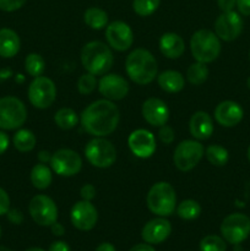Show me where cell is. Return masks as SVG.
Returning <instances> with one entry per match:
<instances>
[{
    "instance_id": "ac0fdd59",
    "label": "cell",
    "mask_w": 250,
    "mask_h": 251,
    "mask_svg": "<svg viewBox=\"0 0 250 251\" xmlns=\"http://www.w3.org/2000/svg\"><path fill=\"white\" fill-rule=\"evenodd\" d=\"M142 117L152 126H163L169 119V109L159 98H149L142 104Z\"/></svg>"
},
{
    "instance_id": "681fc988",
    "label": "cell",
    "mask_w": 250,
    "mask_h": 251,
    "mask_svg": "<svg viewBox=\"0 0 250 251\" xmlns=\"http://www.w3.org/2000/svg\"><path fill=\"white\" fill-rule=\"evenodd\" d=\"M26 251H46V250L41 249V248H29V249H27Z\"/></svg>"
},
{
    "instance_id": "bcb514c9",
    "label": "cell",
    "mask_w": 250,
    "mask_h": 251,
    "mask_svg": "<svg viewBox=\"0 0 250 251\" xmlns=\"http://www.w3.org/2000/svg\"><path fill=\"white\" fill-rule=\"evenodd\" d=\"M130 251H156L150 244H137L132 247Z\"/></svg>"
},
{
    "instance_id": "7dc6e473",
    "label": "cell",
    "mask_w": 250,
    "mask_h": 251,
    "mask_svg": "<svg viewBox=\"0 0 250 251\" xmlns=\"http://www.w3.org/2000/svg\"><path fill=\"white\" fill-rule=\"evenodd\" d=\"M38 159H39V162H41V163L46 164L47 162H50L51 154L49 153L48 151H41L38 153Z\"/></svg>"
},
{
    "instance_id": "cb8c5ba5",
    "label": "cell",
    "mask_w": 250,
    "mask_h": 251,
    "mask_svg": "<svg viewBox=\"0 0 250 251\" xmlns=\"http://www.w3.org/2000/svg\"><path fill=\"white\" fill-rule=\"evenodd\" d=\"M157 81H158L159 87L168 93L180 92L184 86H185L184 76L180 73L174 70H167L159 74Z\"/></svg>"
},
{
    "instance_id": "4dcf8cb0",
    "label": "cell",
    "mask_w": 250,
    "mask_h": 251,
    "mask_svg": "<svg viewBox=\"0 0 250 251\" xmlns=\"http://www.w3.org/2000/svg\"><path fill=\"white\" fill-rule=\"evenodd\" d=\"M176 213L181 220H196L201 215V206L195 200H184L176 207Z\"/></svg>"
},
{
    "instance_id": "603a6c76",
    "label": "cell",
    "mask_w": 250,
    "mask_h": 251,
    "mask_svg": "<svg viewBox=\"0 0 250 251\" xmlns=\"http://www.w3.org/2000/svg\"><path fill=\"white\" fill-rule=\"evenodd\" d=\"M19 34L11 28L0 29V56L1 58H12L16 55L20 50Z\"/></svg>"
},
{
    "instance_id": "8d00e7d4",
    "label": "cell",
    "mask_w": 250,
    "mask_h": 251,
    "mask_svg": "<svg viewBox=\"0 0 250 251\" xmlns=\"http://www.w3.org/2000/svg\"><path fill=\"white\" fill-rule=\"evenodd\" d=\"M158 136H159V140H161L163 144L171 145L172 142L174 141L173 129H172L171 126H168V125H163V126L159 127Z\"/></svg>"
},
{
    "instance_id": "836d02e7",
    "label": "cell",
    "mask_w": 250,
    "mask_h": 251,
    "mask_svg": "<svg viewBox=\"0 0 250 251\" xmlns=\"http://www.w3.org/2000/svg\"><path fill=\"white\" fill-rule=\"evenodd\" d=\"M201 251H225L227 244L225 239L218 235H207L200 242Z\"/></svg>"
},
{
    "instance_id": "60d3db41",
    "label": "cell",
    "mask_w": 250,
    "mask_h": 251,
    "mask_svg": "<svg viewBox=\"0 0 250 251\" xmlns=\"http://www.w3.org/2000/svg\"><path fill=\"white\" fill-rule=\"evenodd\" d=\"M218 7L222 12L232 11L237 6V0H217Z\"/></svg>"
},
{
    "instance_id": "7c38bea8",
    "label": "cell",
    "mask_w": 250,
    "mask_h": 251,
    "mask_svg": "<svg viewBox=\"0 0 250 251\" xmlns=\"http://www.w3.org/2000/svg\"><path fill=\"white\" fill-rule=\"evenodd\" d=\"M51 169L60 176H76L82 168V159L77 152L69 149L58 150L51 154Z\"/></svg>"
},
{
    "instance_id": "816d5d0a",
    "label": "cell",
    "mask_w": 250,
    "mask_h": 251,
    "mask_svg": "<svg viewBox=\"0 0 250 251\" xmlns=\"http://www.w3.org/2000/svg\"><path fill=\"white\" fill-rule=\"evenodd\" d=\"M247 85H248V87L250 88V76H249V77H248V80H247Z\"/></svg>"
},
{
    "instance_id": "9c48e42d",
    "label": "cell",
    "mask_w": 250,
    "mask_h": 251,
    "mask_svg": "<svg viewBox=\"0 0 250 251\" xmlns=\"http://www.w3.org/2000/svg\"><path fill=\"white\" fill-rule=\"evenodd\" d=\"M56 98L55 83L46 76L34 77L28 87V100L33 107L38 109H47L54 103Z\"/></svg>"
},
{
    "instance_id": "e0dca14e",
    "label": "cell",
    "mask_w": 250,
    "mask_h": 251,
    "mask_svg": "<svg viewBox=\"0 0 250 251\" xmlns=\"http://www.w3.org/2000/svg\"><path fill=\"white\" fill-rule=\"evenodd\" d=\"M98 90L105 100H120L126 97L129 83L123 76L117 74H105L98 82Z\"/></svg>"
},
{
    "instance_id": "f6af8a7d",
    "label": "cell",
    "mask_w": 250,
    "mask_h": 251,
    "mask_svg": "<svg viewBox=\"0 0 250 251\" xmlns=\"http://www.w3.org/2000/svg\"><path fill=\"white\" fill-rule=\"evenodd\" d=\"M50 229L51 233H53L54 235H56V237H61V235L65 234V228H64V226L61 225V223L54 222L53 225L50 226Z\"/></svg>"
},
{
    "instance_id": "7402d4cb",
    "label": "cell",
    "mask_w": 250,
    "mask_h": 251,
    "mask_svg": "<svg viewBox=\"0 0 250 251\" xmlns=\"http://www.w3.org/2000/svg\"><path fill=\"white\" fill-rule=\"evenodd\" d=\"M159 49L168 59H178L185 51V42L179 34L168 32L159 39Z\"/></svg>"
},
{
    "instance_id": "d590c367",
    "label": "cell",
    "mask_w": 250,
    "mask_h": 251,
    "mask_svg": "<svg viewBox=\"0 0 250 251\" xmlns=\"http://www.w3.org/2000/svg\"><path fill=\"white\" fill-rule=\"evenodd\" d=\"M26 0H0V10L6 12L16 11L25 5Z\"/></svg>"
},
{
    "instance_id": "7a4b0ae2",
    "label": "cell",
    "mask_w": 250,
    "mask_h": 251,
    "mask_svg": "<svg viewBox=\"0 0 250 251\" xmlns=\"http://www.w3.org/2000/svg\"><path fill=\"white\" fill-rule=\"evenodd\" d=\"M125 70L135 83L149 85L157 76V61L149 50L137 48L127 55Z\"/></svg>"
},
{
    "instance_id": "11a10c76",
    "label": "cell",
    "mask_w": 250,
    "mask_h": 251,
    "mask_svg": "<svg viewBox=\"0 0 250 251\" xmlns=\"http://www.w3.org/2000/svg\"><path fill=\"white\" fill-rule=\"evenodd\" d=\"M249 58H250V54H249Z\"/></svg>"
},
{
    "instance_id": "f5cc1de1",
    "label": "cell",
    "mask_w": 250,
    "mask_h": 251,
    "mask_svg": "<svg viewBox=\"0 0 250 251\" xmlns=\"http://www.w3.org/2000/svg\"><path fill=\"white\" fill-rule=\"evenodd\" d=\"M248 159H249V162H250V146H249V149H248Z\"/></svg>"
},
{
    "instance_id": "c3c4849f",
    "label": "cell",
    "mask_w": 250,
    "mask_h": 251,
    "mask_svg": "<svg viewBox=\"0 0 250 251\" xmlns=\"http://www.w3.org/2000/svg\"><path fill=\"white\" fill-rule=\"evenodd\" d=\"M96 251H117L115 250L114 245L110 244V243H102L100 245H98V248Z\"/></svg>"
},
{
    "instance_id": "4fadbf2b",
    "label": "cell",
    "mask_w": 250,
    "mask_h": 251,
    "mask_svg": "<svg viewBox=\"0 0 250 251\" xmlns=\"http://www.w3.org/2000/svg\"><path fill=\"white\" fill-rule=\"evenodd\" d=\"M242 16L234 10L227 12H222L215 21V33L222 41L232 42L240 36L243 31Z\"/></svg>"
},
{
    "instance_id": "2e32d148",
    "label": "cell",
    "mask_w": 250,
    "mask_h": 251,
    "mask_svg": "<svg viewBox=\"0 0 250 251\" xmlns=\"http://www.w3.org/2000/svg\"><path fill=\"white\" fill-rule=\"evenodd\" d=\"M127 145L132 153L139 158H150L156 151V139L151 131L137 129L129 135Z\"/></svg>"
},
{
    "instance_id": "db71d44e",
    "label": "cell",
    "mask_w": 250,
    "mask_h": 251,
    "mask_svg": "<svg viewBox=\"0 0 250 251\" xmlns=\"http://www.w3.org/2000/svg\"><path fill=\"white\" fill-rule=\"evenodd\" d=\"M0 237H1V228H0Z\"/></svg>"
},
{
    "instance_id": "484cf974",
    "label": "cell",
    "mask_w": 250,
    "mask_h": 251,
    "mask_svg": "<svg viewBox=\"0 0 250 251\" xmlns=\"http://www.w3.org/2000/svg\"><path fill=\"white\" fill-rule=\"evenodd\" d=\"M85 24L92 29H102L108 24V15L100 7H88L83 14Z\"/></svg>"
},
{
    "instance_id": "7bdbcfd3",
    "label": "cell",
    "mask_w": 250,
    "mask_h": 251,
    "mask_svg": "<svg viewBox=\"0 0 250 251\" xmlns=\"http://www.w3.org/2000/svg\"><path fill=\"white\" fill-rule=\"evenodd\" d=\"M49 251H70V247L65 242L58 240V242L51 243V245L49 247Z\"/></svg>"
},
{
    "instance_id": "52a82bcc",
    "label": "cell",
    "mask_w": 250,
    "mask_h": 251,
    "mask_svg": "<svg viewBox=\"0 0 250 251\" xmlns=\"http://www.w3.org/2000/svg\"><path fill=\"white\" fill-rule=\"evenodd\" d=\"M85 156L93 167L109 168L117 159V150L108 140L96 137L86 145Z\"/></svg>"
},
{
    "instance_id": "3957f363",
    "label": "cell",
    "mask_w": 250,
    "mask_h": 251,
    "mask_svg": "<svg viewBox=\"0 0 250 251\" xmlns=\"http://www.w3.org/2000/svg\"><path fill=\"white\" fill-rule=\"evenodd\" d=\"M113 53L109 47L100 41L86 44L81 50V63L86 71L96 76L105 75L112 69Z\"/></svg>"
},
{
    "instance_id": "5bb4252c",
    "label": "cell",
    "mask_w": 250,
    "mask_h": 251,
    "mask_svg": "<svg viewBox=\"0 0 250 251\" xmlns=\"http://www.w3.org/2000/svg\"><path fill=\"white\" fill-rule=\"evenodd\" d=\"M105 38L108 44L118 51H125L132 46L134 33L127 24L123 21H114L105 29Z\"/></svg>"
},
{
    "instance_id": "e575fe53",
    "label": "cell",
    "mask_w": 250,
    "mask_h": 251,
    "mask_svg": "<svg viewBox=\"0 0 250 251\" xmlns=\"http://www.w3.org/2000/svg\"><path fill=\"white\" fill-rule=\"evenodd\" d=\"M97 78L96 75L90 73H86L80 76L77 81V90L81 95H90L97 87Z\"/></svg>"
},
{
    "instance_id": "ffe728a7",
    "label": "cell",
    "mask_w": 250,
    "mask_h": 251,
    "mask_svg": "<svg viewBox=\"0 0 250 251\" xmlns=\"http://www.w3.org/2000/svg\"><path fill=\"white\" fill-rule=\"evenodd\" d=\"M244 117V110L233 100L221 102L215 109V119L220 125L225 127H233L239 124Z\"/></svg>"
},
{
    "instance_id": "d4e9b609",
    "label": "cell",
    "mask_w": 250,
    "mask_h": 251,
    "mask_svg": "<svg viewBox=\"0 0 250 251\" xmlns=\"http://www.w3.org/2000/svg\"><path fill=\"white\" fill-rule=\"evenodd\" d=\"M53 180L51 171L44 163L36 164L31 171V183L38 190L48 188Z\"/></svg>"
},
{
    "instance_id": "ab89813d",
    "label": "cell",
    "mask_w": 250,
    "mask_h": 251,
    "mask_svg": "<svg viewBox=\"0 0 250 251\" xmlns=\"http://www.w3.org/2000/svg\"><path fill=\"white\" fill-rule=\"evenodd\" d=\"M7 220L12 223V225H21L22 221H24V215L20 210L17 208H10L7 211Z\"/></svg>"
},
{
    "instance_id": "277c9868",
    "label": "cell",
    "mask_w": 250,
    "mask_h": 251,
    "mask_svg": "<svg viewBox=\"0 0 250 251\" xmlns=\"http://www.w3.org/2000/svg\"><path fill=\"white\" fill-rule=\"evenodd\" d=\"M190 50L199 63H212L221 54V39L210 29H199L191 36Z\"/></svg>"
},
{
    "instance_id": "8992f818",
    "label": "cell",
    "mask_w": 250,
    "mask_h": 251,
    "mask_svg": "<svg viewBox=\"0 0 250 251\" xmlns=\"http://www.w3.org/2000/svg\"><path fill=\"white\" fill-rule=\"evenodd\" d=\"M26 119L27 109L22 100L12 96L0 98V129H19L25 124Z\"/></svg>"
},
{
    "instance_id": "44dd1931",
    "label": "cell",
    "mask_w": 250,
    "mask_h": 251,
    "mask_svg": "<svg viewBox=\"0 0 250 251\" xmlns=\"http://www.w3.org/2000/svg\"><path fill=\"white\" fill-rule=\"evenodd\" d=\"M190 134L196 140H207L213 134L212 118L206 112H196L189 123Z\"/></svg>"
},
{
    "instance_id": "8fae6325",
    "label": "cell",
    "mask_w": 250,
    "mask_h": 251,
    "mask_svg": "<svg viewBox=\"0 0 250 251\" xmlns=\"http://www.w3.org/2000/svg\"><path fill=\"white\" fill-rule=\"evenodd\" d=\"M28 212L32 220L43 227L51 226L58 220V207L47 195H36L32 198L28 205Z\"/></svg>"
},
{
    "instance_id": "30bf717a",
    "label": "cell",
    "mask_w": 250,
    "mask_h": 251,
    "mask_svg": "<svg viewBox=\"0 0 250 251\" xmlns=\"http://www.w3.org/2000/svg\"><path fill=\"white\" fill-rule=\"evenodd\" d=\"M203 156V147L194 140H184L175 147L173 162L181 172H189L199 164Z\"/></svg>"
},
{
    "instance_id": "5b68a950",
    "label": "cell",
    "mask_w": 250,
    "mask_h": 251,
    "mask_svg": "<svg viewBox=\"0 0 250 251\" xmlns=\"http://www.w3.org/2000/svg\"><path fill=\"white\" fill-rule=\"evenodd\" d=\"M147 207L159 217H168L174 212L176 206V195L173 186L166 181L156 183L146 198Z\"/></svg>"
},
{
    "instance_id": "9a60e30c",
    "label": "cell",
    "mask_w": 250,
    "mask_h": 251,
    "mask_svg": "<svg viewBox=\"0 0 250 251\" xmlns=\"http://www.w3.org/2000/svg\"><path fill=\"white\" fill-rule=\"evenodd\" d=\"M71 223L78 230H91L98 221V213L91 201H78L71 208Z\"/></svg>"
},
{
    "instance_id": "f546056e",
    "label": "cell",
    "mask_w": 250,
    "mask_h": 251,
    "mask_svg": "<svg viewBox=\"0 0 250 251\" xmlns=\"http://www.w3.org/2000/svg\"><path fill=\"white\" fill-rule=\"evenodd\" d=\"M186 77H188L189 82L191 85H202L208 77V69L206 64L199 63V61L191 64L188 68V71H186Z\"/></svg>"
},
{
    "instance_id": "6da1fadb",
    "label": "cell",
    "mask_w": 250,
    "mask_h": 251,
    "mask_svg": "<svg viewBox=\"0 0 250 251\" xmlns=\"http://www.w3.org/2000/svg\"><path fill=\"white\" fill-rule=\"evenodd\" d=\"M120 113L117 105L109 100H100L91 103L81 114L82 127L95 137L108 136L117 129Z\"/></svg>"
},
{
    "instance_id": "83f0119b",
    "label": "cell",
    "mask_w": 250,
    "mask_h": 251,
    "mask_svg": "<svg viewBox=\"0 0 250 251\" xmlns=\"http://www.w3.org/2000/svg\"><path fill=\"white\" fill-rule=\"evenodd\" d=\"M54 122L60 129L70 130L77 125L78 117L71 108H61L54 115Z\"/></svg>"
},
{
    "instance_id": "b9f144b4",
    "label": "cell",
    "mask_w": 250,
    "mask_h": 251,
    "mask_svg": "<svg viewBox=\"0 0 250 251\" xmlns=\"http://www.w3.org/2000/svg\"><path fill=\"white\" fill-rule=\"evenodd\" d=\"M238 11L243 16H250V0H237Z\"/></svg>"
},
{
    "instance_id": "1f68e13d",
    "label": "cell",
    "mask_w": 250,
    "mask_h": 251,
    "mask_svg": "<svg viewBox=\"0 0 250 251\" xmlns=\"http://www.w3.org/2000/svg\"><path fill=\"white\" fill-rule=\"evenodd\" d=\"M25 68H26V71L29 75L33 76V77H38L44 73L46 63H44V59L39 54L31 53L25 59Z\"/></svg>"
},
{
    "instance_id": "f35d334b",
    "label": "cell",
    "mask_w": 250,
    "mask_h": 251,
    "mask_svg": "<svg viewBox=\"0 0 250 251\" xmlns=\"http://www.w3.org/2000/svg\"><path fill=\"white\" fill-rule=\"evenodd\" d=\"M10 210V198L4 189L0 188V216L6 215Z\"/></svg>"
},
{
    "instance_id": "74e56055",
    "label": "cell",
    "mask_w": 250,
    "mask_h": 251,
    "mask_svg": "<svg viewBox=\"0 0 250 251\" xmlns=\"http://www.w3.org/2000/svg\"><path fill=\"white\" fill-rule=\"evenodd\" d=\"M80 195L82 198V200L86 201H92L96 198V188L92 184H85V185L81 188Z\"/></svg>"
},
{
    "instance_id": "d6986e66",
    "label": "cell",
    "mask_w": 250,
    "mask_h": 251,
    "mask_svg": "<svg viewBox=\"0 0 250 251\" xmlns=\"http://www.w3.org/2000/svg\"><path fill=\"white\" fill-rule=\"evenodd\" d=\"M172 233V225L164 217L154 218L144 226L141 237L147 244H161Z\"/></svg>"
},
{
    "instance_id": "ee69618b",
    "label": "cell",
    "mask_w": 250,
    "mask_h": 251,
    "mask_svg": "<svg viewBox=\"0 0 250 251\" xmlns=\"http://www.w3.org/2000/svg\"><path fill=\"white\" fill-rule=\"evenodd\" d=\"M9 136H7L4 131H0V154H2L6 151L7 147H9Z\"/></svg>"
},
{
    "instance_id": "f1b7e54d",
    "label": "cell",
    "mask_w": 250,
    "mask_h": 251,
    "mask_svg": "<svg viewBox=\"0 0 250 251\" xmlns=\"http://www.w3.org/2000/svg\"><path fill=\"white\" fill-rule=\"evenodd\" d=\"M206 158L212 166L223 167L229 159V153L225 147L220 145H211L206 149Z\"/></svg>"
},
{
    "instance_id": "ba28073f",
    "label": "cell",
    "mask_w": 250,
    "mask_h": 251,
    "mask_svg": "<svg viewBox=\"0 0 250 251\" xmlns=\"http://www.w3.org/2000/svg\"><path fill=\"white\" fill-rule=\"evenodd\" d=\"M221 234L225 242L240 244L250 235V218L243 213H232L221 223Z\"/></svg>"
},
{
    "instance_id": "f907efd6",
    "label": "cell",
    "mask_w": 250,
    "mask_h": 251,
    "mask_svg": "<svg viewBox=\"0 0 250 251\" xmlns=\"http://www.w3.org/2000/svg\"><path fill=\"white\" fill-rule=\"evenodd\" d=\"M0 251H11V250L7 249V248H5V247H0Z\"/></svg>"
},
{
    "instance_id": "4316f807",
    "label": "cell",
    "mask_w": 250,
    "mask_h": 251,
    "mask_svg": "<svg viewBox=\"0 0 250 251\" xmlns=\"http://www.w3.org/2000/svg\"><path fill=\"white\" fill-rule=\"evenodd\" d=\"M12 142H14V146L17 151L29 152L34 149L37 140L31 130L21 129L14 135Z\"/></svg>"
},
{
    "instance_id": "d6a6232c",
    "label": "cell",
    "mask_w": 250,
    "mask_h": 251,
    "mask_svg": "<svg viewBox=\"0 0 250 251\" xmlns=\"http://www.w3.org/2000/svg\"><path fill=\"white\" fill-rule=\"evenodd\" d=\"M161 0H134L132 9L139 16H150L158 9Z\"/></svg>"
}]
</instances>
